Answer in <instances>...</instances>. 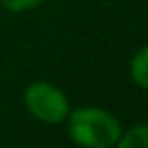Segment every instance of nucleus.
<instances>
[{
	"label": "nucleus",
	"instance_id": "obj_3",
	"mask_svg": "<svg viewBox=\"0 0 148 148\" xmlns=\"http://www.w3.org/2000/svg\"><path fill=\"white\" fill-rule=\"evenodd\" d=\"M130 77L140 89H148V45L134 53L130 61Z\"/></svg>",
	"mask_w": 148,
	"mask_h": 148
},
{
	"label": "nucleus",
	"instance_id": "obj_4",
	"mask_svg": "<svg viewBox=\"0 0 148 148\" xmlns=\"http://www.w3.org/2000/svg\"><path fill=\"white\" fill-rule=\"evenodd\" d=\"M114 148H148V124H140L122 132Z\"/></svg>",
	"mask_w": 148,
	"mask_h": 148
},
{
	"label": "nucleus",
	"instance_id": "obj_5",
	"mask_svg": "<svg viewBox=\"0 0 148 148\" xmlns=\"http://www.w3.org/2000/svg\"><path fill=\"white\" fill-rule=\"evenodd\" d=\"M45 0H0L2 8L10 10V12H27V10H33L37 6H41Z\"/></svg>",
	"mask_w": 148,
	"mask_h": 148
},
{
	"label": "nucleus",
	"instance_id": "obj_1",
	"mask_svg": "<svg viewBox=\"0 0 148 148\" xmlns=\"http://www.w3.org/2000/svg\"><path fill=\"white\" fill-rule=\"evenodd\" d=\"M65 120L69 138L81 148H114L122 136L120 120L101 108H77Z\"/></svg>",
	"mask_w": 148,
	"mask_h": 148
},
{
	"label": "nucleus",
	"instance_id": "obj_2",
	"mask_svg": "<svg viewBox=\"0 0 148 148\" xmlns=\"http://www.w3.org/2000/svg\"><path fill=\"white\" fill-rule=\"evenodd\" d=\"M25 108L43 124H61L69 116L67 95L49 81H33L25 89Z\"/></svg>",
	"mask_w": 148,
	"mask_h": 148
}]
</instances>
